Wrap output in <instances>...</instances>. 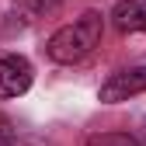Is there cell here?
<instances>
[{"label":"cell","instance_id":"3957f363","mask_svg":"<svg viewBox=\"0 0 146 146\" xmlns=\"http://www.w3.org/2000/svg\"><path fill=\"white\" fill-rule=\"evenodd\" d=\"M31 77L35 70L25 56H0V101L21 98L31 87Z\"/></svg>","mask_w":146,"mask_h":146},{"label":"cell","instance_id":"8992f818","mask_svg":"<svg viewBox=\"0 0 146 146\" xmlns=\"http://www.w3.org/2000/svg\"><path fill=\"white\" fill-rule=\"evenodd\" d=\"M0 146H14V132H11V125L0 118Z\"/></svg>","mask_w":146,"mask_h":146},{"label":"cell","instance_id":"7a4b0ae2","mask_svg":"<svg viewBox=\"0 0 146 146\" xmlns=\"http://www.w3.org/2000/svg\"><path fill=\"white\" fill-rule=\"evenodd\" d=\"M136 94H146V66H129V70H118L111 73L101 90H98V98L104 104H118V101H129Z\"/></svg>","mask_w":146,"mask_h":146},{"label":"cell","instance_id":"5b68a950","mask_svg":"<svg viewBox=\"0 0 146 146\" xmlns=\"http://www.w3.org/2000/svg\"><path fill=\"white\" fill-rule=\"evenodd\" d=\"M87 146H139L129 132H98V136H90Z\"/></svg>","mask_w":146,"mask_h":146},{"label":"cell","instance_id":"277c9868","mask_svg":"<svg viewBox=\"0 0 146 146\" xmlns=\"http://www.w3.org/2000/svg\"><path fill=\"white\" fill-rule=\"evenodd\" d=\"M111 25L122 35H143L146 31V0H118L111 11Z\"/></svg>","mask_w":146,"mask_h":146},{"label":"cell","instance_id":"6da1fadb","mask_svg":"<svg viewBox=\"0 0 146 146\" xmlns=\"http://www.w3.org/2000/svg\"><path fill=\"white\" fill-rule=\"evenodd\" d=\"M101 31H104V17L98 11H87L73 25H63L59 31H52V38L45 42V56L52 63L73 66V63L87 59L90 52L101 45Z\"/></svg>","mask_w":146,"mask_h":146}]
</instances>
